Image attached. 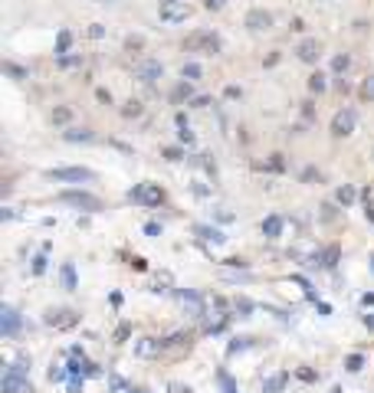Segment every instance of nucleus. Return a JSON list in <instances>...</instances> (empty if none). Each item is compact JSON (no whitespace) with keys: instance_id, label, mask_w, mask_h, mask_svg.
I'll use <instances>...</instances> for the list:
<instances>
[{"instance_id":"nucleus-11","label":"nucleus","mask_w":374,"mask_h":393,"mask_svg":"<svg viewBox=\"0 0 374 393\" xmlns=\"http://www.w3.org/2000/svg\"><path fill=\"white\" fill-rule=\"evenodd\" d=\"M296 53H299V59H302V63H315V59H319V53H322V46H319V40H305V43L299 46Z\"/></svg>"},{"instance_id":"nucleus-26","label":"nucleus","mask_w":374,"mask_h":393,"mask_svg":"<svg viewBox=\"0 0 374 393\" xmlns=\"http://www.w3.org/2000/svg\"><path fill=\"white\" fill-rule=\"evenodd\" d=\"M308 86H312V92H325V76H322V72H315V76L308 79Z\"/></svg>"},{"instance_id":"nucleus-33","label":"nucleus","mask_w":374,"mask_h":393,"mask_svg":"<svg viewBox=\"0 0 374 393\" xmlns=\"http://www.w3.org/2000/svg\"><path fill=\"white\" fill-rule=\"evenodd\" d=\"M207 7H210V10H217V7H223V0H207Z\"/></svg>"},{"instance_id":"nucleus-25","label":"nucleus","mask_w":374,"mask_h":393,"mask_svg":"<svg viewBox=\"0 0 374 393\" xmlns=\"http://www.w3.org/2000/svg\"><path fill=\"white\" fill-rule=\"evenodd\" d=\"M79 63H82V56H59V66H63V69H76Z\"/></svg>"},{"instance_id":"nucleus-4","label":"nucleus","mask_w":374,"mask_h":393,"mask_svg":"<svg viewBox=\"0 0 374 393\" xmlns=\"http://www.w3.org/2000/svg\"><path fill=\"white\" fill-rule=\"evenodd\" d=\"M132 200H138V203H144V207H158L161 200H164V194H161V187H154V184H141V187H135Z\"/></svg>"},{"instance_id":"nucleus-1","label":"nucleus","mask_w":374,"mask_h":393,"mask_svg":"<svg viewBox=\"0 0 374 393\" xmlns=\"http://www.w3.org/2000/svg\"><path fill=\"white\" fill-rule=\"evenodd\" d=\"M3 393H30V380H26L23 364H10L3 371Z\"/></svg>"},{"instance_id":"nucleus-37","label":"nucleus","mask_w":374,"mask_h":393,"mask_svg":"<svg viewBox=\"0 0 374 393\" xmlns=\"http://www.w3.org/2000/svg\"><path fill=\"white\" fill-rule=\"evenodd\" d=\"M371 265H374V259H371Z\"/></svg>"},{"instance_id":"nucleus-10","label":"nucleus","mask_w":374,"mask_h":393,"mask_svg":"<svg viewBox=\"0 0 374 393\" xmlns=\"http://www.w3.org/2000/svg\"><path fill=\"white\" fill-rule=\"evenodd\" d=\"M246 26H250V30H269V26H273V13L269 10H250L246 13Z\"/></svg>"},{"instance_id":"nucleus-3","label":"nucleus","mask_w":374,"mask_h":393,"mask_svg":"<svg viewBox=\"0 0 374 393\" xmlns=\"http://www.w3.org/2000/svg\"><path fill=\"white\" fill-rule=\"evenodd\" d=\"M354 125H358V115H354V109H341L335 118H331V134H338V138H345V134H351Z\"/></svg>"},{"instance_id":"nucleus-6","label":"nucleus","mask_w":374,"mask_h":393,"mask_svg":"<svg viewBox=\"0 0 374 393\" xmlns=\"http://www.w3.org/2000/svg\"><path fill=\"white\" fill-rule=\"evenodd\" d=\"M135 76L141 79V82H148V86H151V82H158V79L164 76V66L158 63V59H141V63L135 66Z\"/></svg>"},{"instance_id":"nucleus-32","label":"nucleus","mask_w":374,"mask_h":393,"mask_svg":"<svg viewBox=\"0 0 374 393\" xmlns=\"http://www.w3.org/2000/svg\"><path fill=\"white\" fill-rule=\"evenodd\" d=\"M184 95H190V86H187V82H184V86H181V88L174 92V98H184Z\"/></svg>"},{"instance_id":"nucleus-29","label":"nucleus","mask_w":374,"mask_h":393,"mask_svg":"<svg viewBox=\"0 0 374 393\" xmlns=\"http://www.w3.org/2000/svg\"><path fill=\"white\" fill-rule=\"evenodd\" d=\"M348 371H361V357H358V354L348 357Z\"/></svg>"},{"instance_id":"nucleus-15","label":"nucleus","mask_w":374,"mask_h":393,"mask_svg":"<svg viewBox=\"0 0 374 393\" xmlns=\"http://www.w3.org/2000/svg\"><path fill=\"white\" fill-rule=\"evenodd\" d=\"M263 233L269 236V240H276V236L282 233V217H266L263 219Z\"/></svg>"},{"instance_id":"nucleus-17","label":"nucleus","mask_w":374,"mask_h":393,"mask_svg":"<svg viewBox=\"0 0 374 393\" xmlns=\"http://www.w3.org/2000/svg\"><path fill=\"white\" fill-rule=\"evenodd\" d=\"M282 383H286V373H276V377H269V380H266L263 390H266V393H279V390H282Z\"/></svg>"},{"instance_id":"nucleus-31","label":"nucleus","mask_w":374,"mask_h":393,"mask_svg":"<svg viewBox=\"0 0 374 393\" xmlns=\"http://www.w3.org/2000/svg\"><path fill=\"white\" fill-rule=\"evenodd\" d=\"M43 269H46V259H43V256H40V259H36V262H33V272H36V275H40V272H43Z\"/></svg>"},{"instance_id":"nucleus-14","label":"nucleus","mask_w":374,"mask_h":393,"mask_svg":"<svg viewBox=\"0 0 374 393\" xmlns=\"http://www.w3.org/2000/svg\"><path fill=\"white\" fill-rule=\"evenodd\" d=\"M158 348H161V344H158L154 338H141L138 344H135V354H141V357H151V354H158Z\"/></svg>"},{"instance_id":"nucleus-5","label":"nucleus","mask_w":374,"mask_h":393,"mask_svg":"<svg viewBox=\"0 0 374 393\" xmlns=\"http://www.w3.org/2000/svg\"><path fill=\"white\" fill-rule=\"evenodd\" d=\"M59 200L63 203H72V207L79 210H99V196H92V194H82V190H66V194H59Z\"/></svg>"},{"instance_id":"nucleus-2","label":"nucleus","mask_w":374,"mask_h":393,"mask_svg":"<svg viewBox=\"0 0 374 393\" xmlns=\"http://www.w3.org/2000/svg\"><path fill=\"white\" fill-rule=\"evenodd\" d=\"M184 46L190 53H217V49H220V40H217V33H210V30H197V33L187 36Z\"/></svg>"},{"instance_id":"nucleus-8","label":"nucleus","mask_w":374,"mask_h":393,"mask_svg":"<svg viewBox=\"0 0 374 393\" xmlns=\"http://www.w3.org/2000/svg\"><path fill=\"white\" fill-rule=\"evenodd\" d=\"M190 17L184 3H161V23H184Z\"/></svg>"},{"instance_id":"nucleus-16","label":"nucleus","mask_w":374,"mask_h":393,"mask_svg":"<svg viewBox=\"0 0 374 393\" xmlns=\"http://www.w3.org/2000/svg\"><path fill=\"white\" fill-rule=\"evenodd\" d=\"M66 141H92V131H89V128H69L66 131Z\"/></svg>"},{"instance_id":"nucleus-36","label":"nucleus","mask_w":374,"mask_h":393,"mask_svg":"<svg viewBox=\"0 0 374 393\" xmlns=\"http://www.w3.org/2000/svg\"><path fill=\"white\" fill-rule=\"evenodd\" d=\"M161 3H177V0H161Z\"/></svg>"},{"instance_id":"nucleus-13","label":"nucleus","mask_w":374,"mask_h":393,"mask_svg":"<svg viewBox=\"0 0 374 393\" xmlns=\"http://www.w3.org/2000/svg\"><path fill=\"white\" fill-rule=\"evenodd\" d=\"M177 298H181V305L190 308L194 315H204V302H200V295H194V292H181Z\"/></svg>"},{"instance_id":"nucleus-22","label":"nucleus","mask_w":374,"mask_h":393,"mask_svg":"<svg viewBox=\"0 0 374 393\" xmlns=\"http://www.w3.org/2000/svg\"><path fill=\"white\" fill-rule=\"evenodd\" d=\"M197 233H200L207 242H223V236L217 233V229H210V226H197Z\"/></svg>"},{"instance_id":"nucleus-24","label":"nucleus","mask_w":374,"mask_h":393,"mask_svg":"<svg viewBox=\"0 0 374 393\" xmlns=\"http://www.w3.org/2000/svg\"><path fill=\"white\" fill-rule=\"evenodd\" d=\"M351 200H354V187H348V184H345V187L338 190V203H345V207H348Z\"/></svg>"},{"instance_id":"nucleus-23","label":"nucleus","mask_w":374,"mask_h":393,"mask_svg":"<svg viewBox=\"0 0 374 393\" xmlns=\"http://www.w3.org/2000/svg\"><path fill=\"white\" fill-rule=\"evenodd\" d=\"M69 43H72V33H69V30H63V33H59V46H56V53H59V56H66Z\"/></svg>"},{"instance_id":"nucleus-27","label":"nucleus","mask_w":374,"mask_h":393,"mask_svg":"<svg viewBox=\"0 0 374 393\" xmlns=\"http://www.w3.org/2000/svg\"><path fill=\"white\" fill-rule=\"evenodd\" d=\"M331 69H335V72L348 69V56H335V59H331Z\"/></svg>"},{"instance_id":"nucleus-20","label":"nucleus","mask_w":374,"mask_h":393,"mask_svg":"<svg viewBox=\"0 0 374 393\" xmlns=\"http://www.w3.org/2000/svg\"><path fill=\"white\" fill-rule=\"evenodd\" d=\"M361 98L364 102H374V76H368L361 82Z\"/></svg>"},{"instance_id":"nucleus-28","label":"nucleus","mask_w":374,"mask_h":393,"mask_svg":"<svg viewBox=\"0 0 374 393\" xmlns=\"http://www.w3.org/2000/svg\"><path fill=\"white\" fill-rule=\"evenodd\" d=\"M69 115H72L69 109H56L53 111V121H69Z\"/></svg>"},{"instance_id":"nucleus-30","label":"nucleus","mask_w":374,"mask_h":393,"mask_svg":"<svg viewBox=\"0 0 374 393\" xmlns=\"http://www.w3.org/2000/svg\"><path fill=\"white\" fill-rule=\"evenodd\" d=\"M144 233H148V236H158V233H161V226H158V223H148V226H144Z\"/></svg>"},{"instance_id":"nucleus-12","label":"nucleus","mask_w":374,"mask_h":393,"mask_svg":"<svg viewBox=\"0 0 374 393\" xmlns=\"http://www.w3.org/2000/svg\"><path fill=\"white\" fill-rule=\"evenodd\" d=\"M46 325H53V328H72V325H76V315H72V311H49V315H46Z\"/></svg>"},{"instance_id":"nucleus-7","label":"nucleus","mask_w":374,"mask_h":393,"mask_svg":"<svg viewBox=\"0 0 374 393\" xmlns=\"http://www.w3.org/2000/svg\"><path fill=\"white\" fill-rule=\"evenodd\" d=\"M49 177L53 180H92V171H86V167H56V171H49Z\"/></svg>"},{"instance_id":"nucleus-34","label":"nucleus","mask_w":374,"mask_h":393,"mask_svg":"<svg viewBox=\"0 0 374 393\" xmlns=\"http://www.w3.org/2000/svg\"><path fill=\"white\" fill-rule=\"evenodd\" d=\"M171 393H190V390H184L181 383H174V387H171Z\"/></svg>"},{"instance_id":"nucleus-9","label":"nucleus","mask_w":374,"mask_h":393,"mask_svg":"<svg viewBox=\"0 0 374 393\" xmlns=\"http://www.w3.org/2000/svg\"><path fill=\"white\" fill-rule=\"evenodd\" d=\"M0 328H3V334H17V331H20V315H17V308L3 305V311H0Z\"/></svg>"},{"instance_id":"nucleus-35","label":"nucleus","mask_w":374,"mask_h":393,"mask_svg":"<svg viewBox=\"0 0 374 393\" xmlns=\"http://www.w3.org/2000/svg\"><path fill=\"white\" fill-rule=\"evenodd\" d=\"M125 393H144V390H125Z\"/></svg>"},{"instance_id":"nucleus-21","label":"nucleus","mask_w":374,"mask_h":393,"mask_svg":"<svg viewBox=\"0 0 374 393\" xmlns=\"http://www.w3.org/2000/svg\"><path fill=\"white\" fill-rule=\"evenodd\" d=\"M63 285H66V288H76V269H72V265H63Z\"/></svg>"},{"instance_id":"nucleus-19","label":"nucleus","mask_w":374,"mask_h":393,"mask_svg":"<svg viewBox=\"0 0 374 393\" xmlns=\"http://www.w3.org/2000/svg\"><path fill=\"white\" fill-rule=\"evenodd\" d=\"M335 262H338V246H328V249L322 252V265H325V269H331Z\"/></svg>"},{"instance_id":"nucleus-18","label":"nucleus","mask_w":374,"mask_h":393,"mask_svg":"<svg viewBox=\"0 0 374 393\" xmlns=\"http://www.w3.org/2000/svg\"><path fill=\"white\" fill-rule=\"evenodd\" d=\"M181 76H184V82H194V79H200V66L197 63H184Z\"/></svg>"}]
</instances>
